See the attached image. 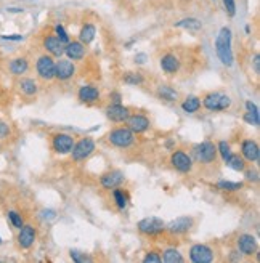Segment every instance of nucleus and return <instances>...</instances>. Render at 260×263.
<instances>
[{"instance_id": "1", "label": "nucleus", "mask_w": 260, "mask_h": 263, "mask_svg": "<svg viewBox=\"0 0 260 263\" xmlns=\"http://www.w3.org/2000/svg\"><path fill=\"white\" fill-rule=\"evenodd\" d=\"M215 53L224 66L230 68L233 66L235 57H233V48H231V29L222 28L215 39Z\"/></svg>"}, {"instance_id": "2", "label": "nucleus", "mask_w": 260, "mask_h": 263, "mask_svg": "<svg viewBox=\"0 0 260 263\" xmlns=\"http://www.w3.org/2000/svg\"><path fill=\"white\" fill-rule=\"evenodd\" d=\"M202 106L211 111V112H220V111H227L231 106V98L227 93H222V91H211V93L204 95Z\"/></svg>"}, {"instance_id": "3", "label": "nucleus", "mask_w": 260, "mask_h": 263, "mask_svg": "<svg viewBox=\"0 0 260 263\" xmlns=\"http://www.w3.org/2000/svg\"><path fill=\"white\" fill-rule=\"evenodd\" d=\"M55 66H57V61L53 60V57L48 55V53L41 55L35 61L37 77L41 79V81H44V82L53 81V79H55Z\"/></svg>"}, {"instance_id": "4", "label": "nucleus", "mask_w": 260, "mask_h": 263, "mask_svg": "<svg viewBox=\"0 0 260 263\" xmlns=\"http://www.w3.org/2000/svg\"><path fill=\"white\" fill-rule=\"evenodd\" d=\"M108 141L116 148H128L135 141V134L128 127H118L108 134Z\"/></svg>"}, {"instance_id": "5", "label": "nucleus", "mask_w": 260, "mask_h": 263, "mask_svg": "<svg viewBox=\"0 0 260 263\" xmlns=\"http://www.w3.org/2000/svg\"><path fill=\"white\" fill-rule=\"evenodd\" d=\"M95 151V141L92 138H81L77 143H74L72 146V151H71V156H72V161L76 162H81V161H85L87 157H90Z\"/></svg>"}, {"instance_id": "6", "label": "nucleus", "mask_w": 260, "mask_h": 263, "mask_svg": "<svg viewBox=\"0 0 260 263\" xmlns=\"http://www.w3.org/2000/svg\"><path fill=\"white\" fill-rule=\"evenodd\" d=\"M35 241H37V228L34 225H31V223H24L16 236L18 247L23 249V251H29V249L35 244Z\"/></svg>"}, {"instance_id": "7", "label": "nucleus", "mask_w": 260, "mask_h": 263, "mask_svg": "<svg viewBox=\"0 0 260 263\" xmlns=\"http://www.w3.org/2000/svg\"><path fill=\"white\" fill-rule=\"evenodd\" d=\"M138 231L146 236H158L165 230V223L158 217H148L138 221Z\"/></svg>"}, {"instance_id": "8", "label": "nucleus", "mask_w": 260, "mask_h": 263, "mask_svg": "<svg viewBox=\"0 0 260 263\" xmlns=\"http://www.w3.org/2000/svg\"><path fill=\"white\" fill-rule=\"evenodd\" d=\"M217 146L212 141H202L198 146H194V156L202 164H212L217 159Z\"/></svg>"}, {"instance_id": "9", "label": "nucleus", "mask_w": 260, "mask_h": 263, "mask_svg": "<svg viewBox=\"0 0 260 263\" xmlns=\"http://www.w3.org/2000/svg\"><path fill=\"white\" fill-rule=\"evenodd\" d=\"M171 164L175 170H178L180 174H188L193 170V159L188 153L183 149H177L171 156Z\"/></svg>"}, {"instance_id": "10", "label": "nucleus", "mask_w": 260, "mask_h": 263, "mask_svg": "<svg viewBox=\"0 0 260 263\" xmlns=\"http://www.w3.org/2000/svg\"><path fill=\"white\" fill-rule=\"evenodd\" d=\"M74 137L69 134H55L51 137V148L58 154H69L74 146Z\"/></svg>"}, {"instance_id": "11", "label": "nucleus", "mask_w": 260, "mask_h": 263, "mask_svg": "<svg viewBox=\"0 0 260 263\" xmlns=\"http://www.w3.org/2000/svg\"><path fill=\"white\" fill-rule=\"evenodd\" d=\"M214 257V251L206 244H194L190 249V260L193 263H211Z\"/></svg>"}, {"instance_id": "12", "label": "nucleus", "mask_w": 260, "mask_h": 263, "mask_svg": "<svg viewBox=\"0 0 260 263\" xmlns=\"http://www.w3.org/2000/svg\"><path fill=\"white\" fill-rule=\"evenodd\" d=\"M76 74V64L68 60V58H60V61H57V66H55V79L61 82H66V81H71Z\"/></svg>"}, {"instance_id": "13", "label": "nucleus", "mask_w": 260, "mask_h": 263, "mask_svg": "<svg viewBox=\"0 0 260 263\" xmlns=\"http://www.w3.org/2000/svg\"><path fill=\"white\" fill-rule=\"evenodd\" d=\"M42 47H44V50L47 51V53L51 55V57L61 58L64 55V44L55 35V32L53 34H47L42 39Z\"/></svg>"}, {"instance_id": "14", "label": "nucleus", "mask_w": 260, "mask_h": 263, "mask_svg": "<svg viewBox=\"0 0 260 263\" xmlns=\"http://www.w3.org/2000/svg\"><path fill=\"white\" fill-rule=\"evenodd\" d=\"M31 68V63H29V58L28 57H15V58H11L8 60L7 63V69L11 76H15V77H21L24 74H28Z\"/></svg>"}, {"instance_id": "15", "label": "nucleus", "mask_w": 260, "mask_h": 263, "mask_svg": "<svg viewBox=\"0 0 260 263\" xmlns=\"http://www.w3.org/2000/svg\"><path fill=\"white\" fill-rule=\"evenodd\" d=\"M159 66H161V69L164 71V74L175 76L180 71V68H181V61H180V58L175 53H172V51H167V53H164L161 57Z\"/></svg>"}, {"instance_id": "16", "label": "nucleus", "mask_w": 260, "mask_h": 263, "mask_svg": "<svg viewBox=\"0 0 260 263\" xmlns=\"http://www.w3.org/2000/svg\"><path fill=\"white\" fill-rule=\"evenodd\" d=\"M193 225H194V220L191 217H178V218H175V220H172L171 223H169V225L165 227V230L171 234L178 236V234L188 233L193 228Z\"/></svg>"}, {"instance_id": "17", "label": "nucleus", "mask_w": 260, "mask_h": 263, "mask_svg": "<svg viewBox=\"0 0 260 263\" xmlns=\"http://www.w3.org/2000/svg\"><path fill=\"white\" fill-rule=\"evenodd\" d=\"M16 88L18 91L26 97V98H32L37 95V91H39V84L35 79L32 77H26V76H21L18 77V82H16Z\"/></svg>"}, {"instance_id": "18", "label": "nucleus", "mask_w": 260, "mask_h": 263, "mask_svg": "<svg viewBox=\"0 0 260 263\" xmlns=\"http://www.w3.org/2000/svg\"><path fill=\"white\" fill-rule=\"evenodd\" d=\"M127 127L134 132V134H145V132L150 128V119L146 116H143V114H130L128 116V119L125 121Z\"/></svg>"}, {"instance_id": "19", "label": "nucleus", "mask_w": 260, "mask_h": 263, "mask_svg": "<svg viewBox=\"0 0 260 263\" xmlns=\"http://www.w3.org/2000/svg\"><path fill=\"white\" fill-rule=\"evenodd\" d=\"M105 116L111 122H125L130 116V109L127 106H122V104H109V106L105 109Z\"/></svg>"}, {"instance_id": "20", "label": "nucleus", "mask_w": 260, "mask_h": 263, "mask_svg": "<svg viewBox=\"0 0 260 263\" xmlns=\"http://www.w3.org/2000/svg\"><path fill=\"white\" fill-rule=\"evenodd\" d=\"M87 53V45H84L81 41H72L64 45V55L71 61H81Z\"/></svg>"}, {"instance_id": "21", "label": "nucleus", "mask_w": 260, "mask_h": 263, "mask_svg": "<svg viewBox=\"0 0 260 263\" xmlns=\"http://www.w3.org/2000/svg\"><path fill=\"white\" fill-rule=\"evenodd\" d=\"M124 181H125V177H124V174L121 172V170H111V172H106L105 175L101 177V180H100L101 186L105 188V190L118 188V186L122 185Z\"/></svg>"}, {"instance_id": "22", "label": "nucleus", "mask_w": 260, "mask_h": 263, "mask_svg": "<svg viewBox=\"0 0 260 263\" xmlns=\"http://www.w3.org/2000/svg\"><path fill=\"white\" fill-rule=\"evenodd\" d=\"M101 93L98 87L95 85H82L77 90V98H79L81 103H85V104H94L100 100Z\"/></svg>"}, {"instance_id": "23", "label": "nucleus", "mask_w": 260, "mask_h": 263, "mask_svg": "<svg viewBox=\"0 0 260 263\" xmlns=\"http://www.w3.org/2000/svg\"><path fill=\"white\" fill-rule=\"evenodd\" d=\"M236 246H238V251L243 255L249 257V255H254L257 252V239L252 234H241L236 241Z\"/></svg>"}, {"instance_id": "24", "label": "nucleus", "mask_w": 260, "mask_h": 263, "mask_svg": "<svg viewBox=\"0 0 260 263\" xmlns=\"http://www.w3.org/2000/svg\"><path fill=\"white\" fill-rule=\"evenodd\" d=\"M241 156L244 157V161H248V162H257L260 157V148L257 141L244 140L241 143Z\"/></svg>"}, {"instance_id": "25", "label": "nucleus", "mask_w": 260, "mask_h": 263, "mask_svg": "<svg viewBox=\"0 0 260 263\" xmlns=\"http://www.w3.org/2000/svg\"><path fill=\"white\" fill-rule=\"evenodd\" d=\"M97 35V26L94 23H85L82 26V29L79 32V41L84 44V45H88L94 42V39Z\"/></svg>"}, {"instance_id": "26", "label": "nucleus", "mask_w": 260, "mask_h": 263, "mask_svg": "<svg viewBox=\"0 0 260 263\" xmlns=\"http://www.w3.org/2000/svg\"><path fill=\"white\" fill-rule=\"evenodd\" d=\"M181 109H183L187 114H194L198 112L201 109V98L199 97H188L183 100V103H181Z\"/></svg>"}, {"instance_id": "27", "label": "nucleus", "mask_w": 260, "mask_h": 263, "mask_svg": "<svg viewBox=\"0 0 260 263\" xmlns=\"http://www.w3.org/2000/svg\"><path fill=\"white\" fill-rule=\"evenodd\" d=\"M158 97H159V100L174 103L178 100V91L172 87H169V85H159L158 87Z\"/></svg>"}, {"instance_id": "28", "label": "nucleus", "mask_w": 260, "mask_h": 263, "mask_svg": "<svg viewBox=\"0 0 260 263\" xmlns=\"http://www.w3.org/2000/svg\"><path fill=\"white\" fill-rule=\"evenodd\" d=\"M230 168L233 170H236V172H244L246 170V161H244V157L239 156V154H233L228 157V161L225 162Z\"/></svg>"}, {"instance_id": "29", "label": "nucleus", "mask_w": 260, "mask_h": 263, "mask_svg": "<svg viewBox=\"0 0 260 263\" xmlns=\"http://www.w3.org/2000/svg\"><path fill=\"white\" fill-rule=\"evenodd\" d=\"M122 82L127 84V85H141L143 82H145V77H143L141 72L128 71V72H124V76H122Z\"/></svg>"}, {"instance_id": "30", "label": "nucleus", "mask_w": 260, "mask_h": 263, "mask_svg": "<svg viewBox=\"0 0 260 263\" xmlns=\"http://www.w3.org/2000/svg\"><path fill=\"white\" fill-rule=\"evenodd\" d=\"M162 260L165 263H181L183 261V257H181V254L177 251L175 247H169L162 252Z\"/></svg>"}, {"instance_id": "31", "label": "nucleus", "mask_w": 260, "mask_h": 263, "mask_svg": "<svg viewBox=\"0 0 260 263\" xmlns=\"http://www.w3.org/2000/svg\"><path fill=\"white\" fill-rule=\"evenodd\" d=\"M177 28H183L188 31H199L202 29V23L196 18H188V20H181L178 23H175Z\"/></svg>"}, {"instance_id": "32", "label": "nucleus", "mask_w": 260, "mask_h": 263, "mask_svg": "<svg viewBox=\"0 0 260 263\" xmlns=\"http://www.w3.org/2000/svg\"><path fill=\"white\" fill-rule=\"evenodd\" d=\"M113 197H114V202H116V205H118V209H125V205H127V194H125L124 190H121V186L113 190Z\"/></svg>"}, {"instance_id": "33", "label": "nucleus", "mask_w": 260, "mask_h": 263, "mask_svg": "<svg viewBox=\"0 0 260 263\" xmlns=\"http://www.w3.org/2000/svg\"><path fill=\"white\" fill-rule=\"evenodd\" d=\"M217 188L222 190V191H238V190L243 188V183L241 181L238 183V181H225V180H222V181L217 183Z\"/></svg>"}, {"instance_id": "34", "label": "nucleus", "mask_w": 260, "mask_h": 263, "mask_svg": "<svg viewBox=\"0 0 260 263\" xmlns=\"http://www.w3.org/2000/svg\"><path fill=\"white\" fill-rule=\"evenodd\" d=\"M7 217H8L11 225L15 227L16 230H20L24 225V218H23V215L18 212V210H10V212L7 214Z\"/></svg>"}, {"instance_id": "35", "label": "nucleus", "mask_w": 260, "mask_h": 263, "mask_svg": "<svg viewBox=\"0 0 260 263\" xmlns=\"http://www.w3.org/2000/svg\"><path fill=\"white\" fill-rule=\"evenodd\" d=\"M11 135H13V128H11V125H10L7 121L0 119V141H5V140L11 138Z\"/></svg>"}, {"instance_id": "36", "label": "nucleus", "mask_w": 260, "mask_h": 263, "mask_svg": "<svg viewBox=\"0 0 260 263\" xmlns=\"http://www.w3.org/2000/svg\"><path fill=\"white\" fill-rule=\"evenodd\" d=\"M217 153L222 156V159H224V162H227L228 161V157L231 156V148H230V144L227 143V141H218V144H217Z\"/></svg>"}, {"instance_id": "37", "label": "nucleus", "mask_w": 260, "mask_h": 263, "mask_svg": "<svg viewBox=\"0 0 260 263\" xmlns=\"http://www.w3.org/2000/svg\"><path fill=\"white\" fill-rule=\"evenodd\" d=\"M55 35L60 39V41L66 45L68 42H71V39H69V34L66 32V29H64V26L63 24H57L55 26Z\"/></svg>"}, {"instance_id": "38", "label": "nucleus", "mask_w": 260, "mask_h": 263, "mask_svg": "<svg viewBox=\"0 0 260 263\" xmlns=\"http://www.w3.org/2000/svg\"><path fill=\"white\" fill-rule=\"evenodd\" d=\"M161 261H162V257L159 252H156V251L146 252L145 258H143V263H161Z\"/></svg>"}, {"instance_id": "39", "label": "nucleus", "mask_w": 260, "mask_h": 263, "mask_svg": "<svg viewBox=\"0 0 260 263\" xmlns=\"http://www.w3.org/2000/svg\"><path fill=\"white\" fill-rule=\"evenodd\" d=\"M244 121L257 127V125H258V122H260V116H258L257 112H249V111H248V112L244 114Z\"/></svg>"}, {"instance_id": "40", "label": "nucleus", "mask_w": 260, "mask_h": 263, "mask_svg": "<svg viewBox=\"0 0 260 263\" xmlns=\"http://www.w3.org/2000/svg\"><path fill=\"white\" fill-rule=\"evenodd\" d=\"M71 258L74 261H90L92 260L88 255H85L84 252H79V251H71Z\"/></svg>"}, {"instance_id": "41", "label": "nucleus", "mask_w": 260, "mask_h": 263, "mask_svg": "<svg viewBox=\"0 0 260 263\" xmlns=\"http://www.w3.org/2000/svg\"><path fill=\"white\" fill-rule=\"evenodd\" d=\"M224 5H225V10L228 11V15L235 16V13H236V2L235 0H224Z\"/></svg>"}, {"instance_id": "42", "label": "nucleus", "mask_w": 260, "mask_h": 263, "mask_svg": "<svg viewBox=\"0 0 260 263\" xmlns=\"http://www.w3.org/2000/svg\"><path fill=\"white\" fill-rule=\"evenodd\" d=\"M109 101L111 104H122V95L119 91H113V93H109Z\"/></svg>"}, {"instance_id": "43", "label": "nucleus", "mask_w": 260, "mask_h": 263, "mask_svg": "<svg viewBox=\"0 0 260 263\" xmlns=\"http://www.w3.org/2000/svg\"><path fill=\"white\" fill-rule=\"evenodd\" d=\"M246 178L249 181H258V174L255 170H248V172H246Z\"/></svg>"}, {"instance_id": "44", "label": "nucleus", "mask_w": 260, "mask_h": 263, "mask_svg": "<svg viewBox=\"0 0 260 263\" xmlns=\"http://www.w3.org/2000/svg\"><path fill=\"white\" fill-rule=\"evenodd\" d=\"M246 109H248L249 112H257L258 114V108L255 106L252 101H246Z\"/></svg>"}, {"instance_id": "45", "label": "nucleus", "mask_w": 260, "mask_h": 263, "mask_svg": "<svg viewBox=\"0 0 260 263\" xmlns=\"http://www.w3.org/2000/svg\"><path fill=\"white\" fill-rule=\"evenodd\" d=\"M5 41H23V35H2Z\"/></svg>"}, {"instance_id": "46", "label": "nucleus", "mask_w": 260, "mask_h": 263, "mask_svg": "<svg viewBox=\"0 0 260 263\" xmlns=\"http://www.w3.org/2000/svg\"><path fill=\"white\" fill-rule=\"evenodd\" d=\"M258 60H260V58H258V55H254V66H255V74H258V71H260V69H258V64H260V63H258Z\"/></svg>"}, {"instance_id": "47", "label": "nucleus", "mask_w": 260, "mask_h": 263, "mask_svg": "<svg viewBox=\"0 0 260 263\" xmlns=\"http://www.w3.org/2000/svg\"><path fill=\"white\" fill-rule=\"evenodd\" d=\"M0 244H2V238H0Z\"/></svg>"}]
</instances>
